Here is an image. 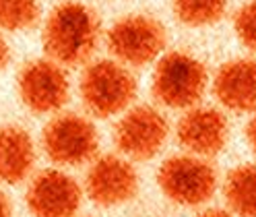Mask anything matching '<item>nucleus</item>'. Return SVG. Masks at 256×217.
<instances>
[{
  "mask_svg": "<svg viewBox=\"0 0 256 217\" xmlns=\"http://www.w3.org/2000/svg\"><path fill=\"white\" fill-rule=\"evenodd\" d=\"M246 136H248V143L252 147V151L256 153V112L252 114L250 122H248V126H246Z\"/></svg>",
  "mask_w": 256,
  "mask_h": 217,
  "instance_id": "18",
  "label": "nucleus"
},
{
  "mask_svg": "<svg viewBox=\"0 0 256 217\" xmlns=\"http://www.w3.org/2000/svg\"><path fill=\"white\" fill-rule=\"evenodd\" d=\"M98 17L78 2H64L52 10L44 27V48L58 64H81L98 48Z\"/></svg>",
  "mask_w": 256,
  "mask_h": 217,
  "instance_id": "1",
  "label": "nucleus"
},
{
  "mask_svg": "<svg viewBox=\"0 0 256 217\" xmlns=\"http://www.w3.org/2000/svg\"><path fill=\"white\" fill-rule=\"evenodd\" d=\"M108 46L124 64L145 66L162 56L166 48V29L147 14H130L108 31Z\"/></svg>",
  "mask_w": 256,
  "mask_h": 217,
  "instance_id": "5",
  "label": "nucleus"
},
{
  "mask_svg": "<svg viewBox=\"0 0 256 217\" xmlns=\"http://www.w3.org/2000/svg\"><path fill=\"white\" fill-rule=\"evenodd\" d=\"M198 217H234V215L223 209H209V211H202Z\"/></svg>",
  "mask_w": 256,
  "mask_h": 217,
  "instance_id": "21",
  "label": "nucleus"
},
{
  "mask_svg": "<svg viewBox=\"0 0 256 217\" xmlns=\"http://www.w3.org/2000/svg\"><path fill=\"white\" fill-rule=\"evenodd\" d=\"M136 96V83L126 66L114 60H100L83 72L81 98L85 108L100 118L126 110Z\"/></svg>",
  "mask_w": 256,
  "mask_h": 217,
  "instance_id": "4",
  "label": "nucleus"
},
{
  "mask_svg": "<svg viewBox=\"0 0 256 217\" xmlns=\"http://www.w3.org/2000/svg\"><path fill=\"white\" fill-rule=\"evenodd\" d=\"M6 62H8V46L2 40V36H0V70L6 66Z\"/></svg>",
  "mask_w": 256,
  "mask_h": 217,
  "instance_id": "19",
  "label": "nucleus"
},
{
  "mask_svg": "<svg viewBox=\"0 0 256 217\" xmlns=\"http://www.w3.org/2000/svg\"><path fill=\"white\" fill-rule=\"evenodd\" d=\"M170 124L151 106H138L126 112L116 126L118 149L132 160H151L168 141Z\"/></svg>",
  "mask_w": 256,
  "mask_h": 217,
  "instance_id": "7",
  "label": "nucleus"
},
{
  "mask_svg": "<svg viewBox=\"0 0 256 217\" xmlns=\"http://www.w3.org/2000/svg\"><path fill=\"white\" fill-rule=\"evenodd\" d=\"M19 93L31 112L52 114L68 100V79L54 60H34L19 74Z\"/></svg>",
  "mask_w": 256,
  "mask_h": 217,
  "instance_id": "8",
  "label": "nucleus"
},
{
  "mask_svg": "<svg viewBox=\"0 0 256 217\" xmlns=\"http://www.w3.org/2000/svg\"><path fill=\"white\" fill-rule=\"evenodd\" d=\"M176 134L188 153L213 158L228 145L230 124L215 108H190L180 118Z\"/></svg>",
  "mask_w": 256,
  "mask_h": 217,
  "instance_id": "10",
  "label": "nucleus"
},
{
  "mask_svg": "<svg viewBox=\"0 0 256 217\" xmlns=\"http://www.w3.org/2000/svg\"><path fill=\"white\" fill-rule=\"evenodd\" d=\"M209 74L204 64L186 52H170L159 58L153 72V96L172 110H190L202 96Z\"/></svg>",
  "mask_w": 256,
  "mask_h": 217,
  "instance_id": "2",
  "label": "nucleus"
},
{
  "mask_svg": "<svg viewBox=\"0 0 256 217\" xmlns=\"http://www.w3.org/2000/svg\"><path fill=\"white\" fill-rule=\"evenodd\" d=\"M234 27L240 42L250 52L256 54V0H250L244 6H240V10L234 17Z\"/></svg>",
  "mask_w": 256,
  "mask_h": 217,
  "instance_id": "17",
  "label": "nucleus"
},
{
  "mask_svg": "<svg viewBox=\"0 0 256 217\" xmlns=\"http://www.w3.org/2000/svg\"><path fill=\"white\" fill-rule=\"evenodd\" d=\"M215 98L232 112H256V62L236 58L226 62L213 81Z\"/></svg>",
  "mask_w": 256,
  "mask_h": 217,
  "instance_id": "12",
  "label": "nucleus"
},
{
  "mask_svg": "<svg viewBox=\"0 0 256 217\" xmlns=\"http://www.w3.org/2000/svg\"><path fill=\"white\" fill-rule=\"evenodd\" d=\"M40 17L38 0H0V27L21 31L31 27Z\"/></svg>",
  "mask_w": 256,
  "mask_h": 217,
  "instance_id": "16",
  "label": "nucleus"
},
{
  "mask_svg": "<svg viewBox=\"0 0 256 217\" xmlns=\"http://www.w3.org/2000/svg\"><path fill=\"white\" fill-rule=\"evenodd\" d=\"M138 190V176L134 168L122 158L106 155L89 170L87 192L93 203L102 207H114L130 200Z\"/></svg>",
  "mask_w": 256,
  "mask_h": 217,
  "instance_id": "11",
  "label": "nucleus"
},
{
  "mask_svg": "<svg viewBox=\"0 0 256 217\" xmlns=\"http://www.w3.org/2000/svg\"><path fill=\"white\" fill-rule=\"evenodd\" d=\"M157 182L164 194L176 205L198 207L213 198L217 190V174L200 155H174L157 172Z\"/></svg>",
  "mask_w": 256,
  "mask_h": 217,
  "instance_id": "3",
  "label": "nucleus"
},
{
  "mask_svg": "<svg viewBox=\"0 0 256 217\" xmlns=\"http://www.w3.org/2000/svg\"><path fill=\"white\" fill-rule=\"evenodd\" d=\"M36 149L27 130L19 126L0 128V180L17 184L25 180L34 168Z\"/></svg>",
  "mask_w": 256,
  "mask_h": 217,
  "instance_id": "13",
  "label": "nucleus"
},
{
  "mask_svg": "<svg viewBox=\"0 0 256 217\" xmlns=\"http://www.w3.org/2000/svg\"><path fill=\"white\" fill-rule=\"evenodd\" d=\"M0 217H10V203L2 192H0Z\"/></svg>",
  "mask_w": 256,
  "mask_h": 217,
  "instance_id": "20",
  "label": "nucleus"
},
{
  "mask_svg": "<svg viewBox=\"0 0 256 217\" xmlns=\"http://www.w3.org/2000/svg\"><path fill=\"white\" fill-rule=\"evenodd\" d=\"M44 149L54 164L81 166L98 151L95 126L78 114H62L50 120L42 136Z\"/></svg>",
  "mask_w": 256,
  "mask_h": 217,
  "instance_id": "6",
  "label": "nucleus"
},
{
  "mask_svg": "<svg viewBox=\"0 0 256 217\" xmlns=\"http://www.w3.org/2000/svg\"><path fill=\"white\" fill-rule=\"evenodd\" d=\"M223 196L234 215L256 217V166L244 164L232 170L223 182Z\"/></svg>",
  "mask_w": 256,
  "mask_h": 217,
  "instance_id": "14",
  "label": "nucleus"
},
{
  "mask_svg": "<svg viewBox=\"0 0 256 217\" xmlns=\"http://www.w3.org/2000/svg\"><path fill=\"white\" fill-rule=\"evenodd\" d=\"M81 205V188L60 170H44L27 190V207L36 217H72Z\"/></svg>",
  "mask_w": 256,
  "mask_h": 217,
  "instance_id": "9",
  "label": "nucleus"
},
{
  "mask_svg": "<svg viewBox=\"0 0 256 217\" xmlns=\"http://www.w3.org/2000/svg\"><path fill=\"white\" fill-rule=\"evenodd\" d=\"M228 0H174V12L180 23L206 27L217 23L226 12Z\"/></svg>",
  "mask_w": 256,
  "mask_h": 217,
  "instance_id": "15",
  "label": "nucleus"
}]
</instances>
